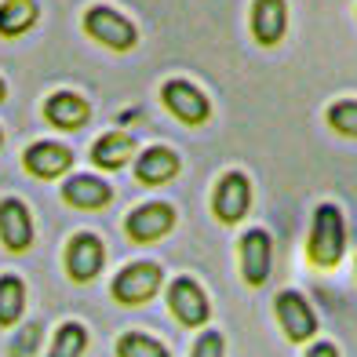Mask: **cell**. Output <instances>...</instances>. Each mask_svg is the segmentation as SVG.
<instances>
[{"label": "cell", "instance_id": "obj_27", "mask_svg": "<svg viewBox=\"0 0 357 357\" xmlns=\"http://www.w3.org/2000/svg\"><path fill=\"white\" fill-rule=\"evenodd\" d=\"M0 139H4V135H0Z\"/></svg>", "mask_w": 357, "mask_h": 357}, {"label": "cell", "instance_id": "obj_21", "mask_svg": "<svg viewBox=\"0 0 357 357\" xmlns=\"http://www.w3.org/2000/svg\"><path fill=\"white\" fill-rule=\"evenodd\" d=\"M117 354L121 357H168V350L157 343V339L142 335V332H128L117 339Z\"/></svg>", "mask_w": 357, "mask_h": 357}, {"label": "cell", "instance_id": "obj_16", "mask_svg": "<svg viewBox=\"0 0 357 357\" xmlns=\"http://www.w3.org/2000/svg\"><path fill=\"white\" fill-rule=\"evenodd\" d=\"M62 197H66L73 208H106L109 204V186L95 175H73L66 186H62Z\"/></svg>", "mask_w": 357, "mask_h": 357}, {"label": "cell", "instance_id": "obj_19", "mask_svg": "<svg viewBox=\"0 0 357 357\" xmlns=\"http://www.w3.org/2000/svg\"><path fill=\"white\" fill-rule=\"evenodd\" d=\"M22 310H26V284L15 273H4L0 278V324H15Z\"/></svg>", "mask_w": 357, "mask_h": 357}, {"label": "cell", "instance_id": "obj_11", "mask_svg": "<svg viewBox=\"0 0 357 357\" xmlns=\"http://www.w3.org/2000/svg\"><path fill=\"white\" fill-rule=\"evenodd\" d=\"M172 226H175V212H172V204H160V201L142 204L128 215V234H132V241H139V245L165 237Z\"/></svg>", "mask_w": 357, "mask_h": 357}, {"label": "cell", "instance_id": "obj_8", "mask_svg": "<svg viewBox=\"0 0 357 357\" xmlns=\"http://www.w3.org/2000/svg\"><path fill=\"white\" fill-rule=\"evenodd\" d=\"M273 266V245L266 230H248L241 237V270H245L248 284H263Z\"/></svg>", "mask_w": 357, "mask_h": 357}, {"label": "cell", "instance_id": "obj_13", "mask_svg": "<svg viewBox=\"0 0 357 357\" xmlns=\"http://www.w3.org/2000/svg\"><path fill=\"white\" fill-rule=\"evenodd\" d=\"M288 26V4L284 0H255L252 4V33L263 47H273L284 37Z\"/></svg>", "mask_w": 357, "mask_h": 357}, {"label": "cell", "instance_id": "obj_2", "mask_svg": "<svg viewBox=\"0 0 357 357\" xmlns=\"http://www.w3.org/2000/svg\"><path fill=\"white\" fill-rule=\"evenodd\" d=\"M84 29H88V37H95L99 44L113 47V52H132L135 40H139V29L132 26V19H124L121 11H113V8H106V4L88 8Z\"/></svg>", "mask_w": 357, "mask_h": 357}, {"label": "cell", "instance_id": "obj_4", "mask_svg": "<svg viewBox=\"0 0 357 357\" xmlns=\"http://www.w3.org/2000/svg\"><path fill=\"white\" fill-rule=\"evenodd\" d=\"M160 99H165V106L183 124H204L212 117V106H208L204 91L197 84H190V80H168V84L160 88Z\"/></svg>", "mask_w": 357, "mask_h": 357}, {"label": "cell", "instance_id": "obj_24", "mask_svg": "<svg viewBox=\"0 0 357 357\" xmlns=\"http://www.w3.org/2000/svg\"><path fill=\"white\" fill-rule=\"evenodd\" d=\"M193 357H222V335L219 332H204L193 347Z\"/></svg>", "mask_w": 357, "mask_h": 357}, {"label": "cell", "instance_id": "obj_22", "mask_svg": "<svg viewBox=\"0 0 357 357\" xmlns=\"http://www.w3.org/2000/svg\"><path fill=\"white\" fill-rule=\"evenodd\" d=\"M328 124L335 128V132L357 139V102H354V99H350V102H335V106L328 109Z\"/></svg>", "mask_w": 357, "mask_h": 357}, {"label": "cell", "instance_id": "obj_26", "mask_svg": "<svg viewBox=\"0 0 357 357\" xmlns=\"http://www.w3.org/2000/svg\"><path fill=\"white\" fill-rule=\"evenodd\" d=\"M4 95H8V84H4V80H0V102H4Z\"/></svg>", "mask_w": 357, "mask_h": 357}, {"label": "cell", "instance_id": "obj_17", "mask_svg": "<svg viewBox=\"0 0 357 357\" xmlns=\"http://www.w3.org/2000/svg\"><path fill=\"white\" fill-rule=\"evenodd\" d=\"M132 150H135V142H132V135H121V132H109V135H102L99 142L91 146V160L99 168H121L128 157H132Z\"/></svg>", "mask_w": 357, "mask_h": 357}, {"label": "cell", "instance_id": "obj_23", "mask_svg": "<svg viewBox=\"0 0 357 357\" xmlns=\"http://www.w3.org/2000/svg\"><path fill=\"white\" fill-rule=\"evenodd\" d=\"M37 343H40V324H26L22 335L15 339V350H11V357H29V354L37 350Z\"/></svg>", "mask_w": 357, "mask_h": 357}, {"label": "cell", "instance_id": "obj_25", "mask_svg": "<svg viewBox=\"0 0 357 357\" xmlns=\"http://www.w3.org/2000/svg\"><path fill=\"white\" fill-rule=\"evenodd\" d=\"M306 357H339V354H335L332 343H317V347H310V354H306Z\"/></svg>", "mask_w": 357, "mask_h": 357}, {"label": "cell", "instance_id": "obj_18", "mask_svg": "<svg viewBox=\"0 0 357 357\" xmlns=\"http://www.w3.org/2000/svg\"><path fill=\"white\" fill-rule=\"evenodd\" d=\"M33 22H37L33 0H4L0 4V37H22Z\"/></svg>", "mask_w": 357, "mask_h": 357}, {"label": "cell", "instance_id": "obj_7", "mask_svg": "<svg viewBox=\"0 0 357 357\" xmlns=\"http://www.w3.org/2000/svg\"><path fill=\"white\" fill-rule=\"evenodd\" d=\"M278 321H281V328L291 343H306V339L317 332L314 310L306 306L303 296H296V291H281L278 296Z\"/></svg>", "mask_w": 357, "mask_h": 357}, {"label": "cell", "instance_id": "obj_9", "mask_svg": "<svg viewBox=\"0 0 357 357\" xmlns=\"http://www.w3.org/2000/svg\"><path fill=\"white\" fill-rule=\"evenodd\" d=\"M0 241L8 252H26L33 245V219H29L22 201H0Z\"/></svg>", "mask_w": 357, "mask_h": 357}, {"label": "cell", "instance_id": "obj_14", "mask_svg": "<svg viewBox=\"0 0 357 357\" xmlns=\"http://www.w3.org/2000/svg\"><path fill=\"white\" fill-rule=\"evenodd\" d=\"M44 117L52 121L55 128H62V132H77V128L88 124L91 106L80 99V95H73V91H55L52 99L44 102Z\"/></svg>", "mask_w": 357, "mask_h": 357}, {"label": "cell", "instance_id": "obj_20", "mask_svg": "<svg viewBox=\"0 0 357 357\" xmlns=\"http://www.w3.org/2000/svg\"><path fill=\"white\" fill-rule=\"evenodd\" d=\"M88 347V332L80 328V324H62V328L55 332V343H52V354L47 357H80Z\"/></svg>", "mask_w": 357, "mask_h": 357}, {"label": "cell", "instance_id": "obj_3", "mask_svg": "<svg viewBox=\"0 0 357 357\" xmlns=\"http://www.w3.org/2000/svg\"><path fill=\"white\" fill-rule=\"evenodd\" d=\"M157 288H160V266L157 263H132L113 281V299L124 306H139V303H150L157 296Z\"/></svg>", "mask_w": 357, "mask_h": 357}, {"label": "cell", "instance_id": "obj_10", "mask_svg": "<svg viewBox=\"0 0 357 357\" xmlns=\"http://www.w3.org/2000/svg\"><path fill=\"white\" fill-rule=\"evenodd\" d=\"M22 165H26L29 175H37V178H59L62 172H70L73 150H70V146H62V142H33L26 150Z\"/></svg>", "mask_w": 357, "mask_h": 357}, {"label": "cell", "instance_id": "obj_6", "mask_svg": "<svg viewBox=\"0 0 357 357\" xmlns=\"http://www.w3.org/2000/svg\"><path fill=\"white\" fill-rule=\"evenodd\" d=\"M248 204H252V186H248V178L241 175V172H230V175H222V183L215 186V215L222 222H241L248 215Z\"/></svg>", "mask_w": 357, "mask_h": 357}, {"label": "cell", "instance_id": "obj_15", "mask_svg": "<svg viewBox=\"0 0 357 357\" xmlns=\"http://www.w3.org/2000/svg\"><path fill=\"white\" fill-rule=\"evenodd\" d=\"M175 172H178V153L168 150V146H153V150H146L139 157V165H135L139 183H146V186L168 183V178H175Z\"/></svg>", "mask_w": 357, "mask_h": 357}, {"label": "cell", "instance_id": "obj_12", "mask_svg": "<svg viewBox=\"0 0 357 357\" xmlns=\"http://www.w3.org/2000/svg\"><path fill=\"white\" fill-rule=\"evenodd\" d=\"M66 270L73 281H91L102 270V241L95 234H77L66 248Z\"/></svg>", "mask_w": 357, "mask_h": 357}, {"label": "cell", "instance_id": "obj_1", "mask_svg": "<svg viewBox=\"0 0 357 357\" xmlns=\"http://www.w3.org/2000/svg\"><path fill=\"white\" fill-rule=\"evenodd\" d=\"M347 248V230H343V215H339L335 204H321L317 215H314V230H310V263L314 266H335L339 255Z\"/></svg>", "mask_w": 357, "mask_h": 357}, {"label": "cell", "instance_id": "obj_5", "mask_svg": "<svg viewBox=\"0 0 357 357\" xmlns=\"http://www.w3.org/2000/svg\"><path fill=\"white\" fill-rule=\"evenodd\" d=\"M168 306H172V314L190 324V328H197V324L208 321V296L201 291V284L193 281V278H175L172 288H168Z\"/></svg>", "mask_w": 357, "mask_h": 357}]
</instances>
